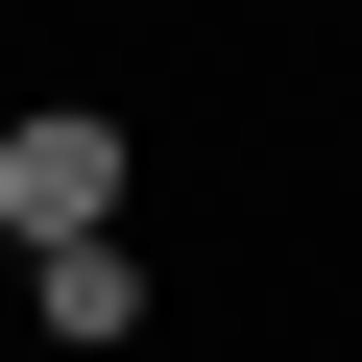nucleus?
I'll list each match as a JSON object with an SVG mask.
<instances>
[{"label": "nucleus", "instance_id": "nucleus-1", "mask_svg": "<svg viewBox=\"0 0 362 362\" xmlns=\"http://www.w3.org/2000/svg\"><path fill=\"white\" fill-rule=\"evenodd\" d=\"M0 242H25V266L145 242V145H121V97H0Z\"/></svg>", "mask_w": 362, "mask_h": 362}, {"label": "nucleus", "instance_id": "nucleus-2", "mask_svg": "<svg viewBox=\"0 0 362 362\" xmlns=\"http://www.w3.org/2000/svg\"><path fill=\"white\" fill-rule=\"evenodd\" d=\"M25 314H49L73 362H145V314H169V266H145V242H73V266H25Z\"/></svg>", "mask_w": 362, "mask_h": 362}, {"label": "nucleus", "instance_id": "nucleus-3", "mask_svg": "<svg viewBox=\"0 0 362 362\" xmlns=\"http://www.w3.org/2000/svg\"><path fill=\"white\" fill-rule=\"evenodd\" d=\"M0 290H25V242H0Z\"/></svg>", "mask_w": 362, "mask_h": 362}]
</instances>
